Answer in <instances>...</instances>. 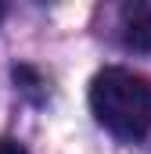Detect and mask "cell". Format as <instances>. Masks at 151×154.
Instances as JSON below:
<instances>
[{
	"label": "cell",
	"instance_id": "1",
	"mask_svg": "<svg viewBox=\"0 0 151 154\" xmlns=\"http://www.w3.org/2000/svg\"><path fill=\"white\" fill-rule=\"evenodd\" d=\"M90 111L119 140H144L151 129V79L130 68H101L90 82Z\"/></svg>",
	"mask_w": 151,
	"mask_h": 154
},
{
	"label": "cell",
	"instance_id": "2",
	"mask_svg": "<svg viewBox=\"0 0 151 154\" xmlns=\"http://www.w3.org/2000/svg\"><path fill=\"white\" fill-rule=\"evenodd\" d=\"M122 43L130 50H151V7L148 4H130L122 7Z\"/></svg>",
	"mask_w": 151,
	"mask_h": 154
},
{
	"label": "cell",
	"instance_id": "3",
	"mask_svg": "<svg viewBox=\"0 0 151 154\" xmlns=\"http://www.w3.org/2000/svg\"><path fill=\"white\" fill-rule=\"evenodd\" d=\"M0 154H29L18 140H0Z\"/></svg>",
	"mask_w": 151,
	"mask_h": 154
},
{
	"label": "cell",
	"instance_id": "4",
	"mask_svg": "<svg viewBox=\"0 0 151 154\" xmlns=\"http://www.w3.org/2000/svg\"><path fill=\"white\" fill-rule=\"evenodd\" d=\"M0 14H4V7H0Z\"/></svg>",
	"mask_w": 151,
	"mask_h": 154
}]
</instances>
